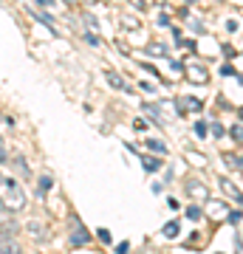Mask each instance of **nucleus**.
I'll return each instance as SVG.
<instances>
[{
    "mask_svg": "<svg viewBox=\"0 0 243 254\" xmlns=\"http://www.w3.org/2000/svg\"><path fill=\"white\" fill-rule=\"evenodd\" d=\"M130 3H133L136 9H144V6H147V0H130Z\"/></svg>",
    "mask_w": 243,
    "mask_h": 254,
    "instance_id": "nucleus-28",
    "label": "nucleus"
},
{
    "mask_svg": "<svg viewBox=\"0 0 243 254\" xmlns=\"http://www.w3.org/2000/svg\"><path fill=\"white\" fill-rule=\"evenodd\" d=\"M51 184H54V181H51L48 175H43V178H40V192H48V190H51Z\"/></svg>",
    "mask_w": 243,
    "mask_h": 254,
    "instance_id": "nucleus-18",
    "label": "nucleus"
},
{
    "mask_svg": "<svg viewBox=\"0 0 243 254\" xmlns=\"http://www.w3.org/2000/svg\"><path fill=\"white\" fill-rule=\"evenodd\" d=\"M187 76L195 82V85H207L209 82V73L204 71V68H198V65H187Z\"/></svg>",
    "mask_w": 243,
    "mask_h": 254,
    "instance_id": "nucleus-5",
    "label": "nucleus"
},
{
    "mask_svg": "<svg viewBox=\"0 0 243 254\" xmlns=\"http://www.w3.org/2000/svg\"><path fill=\"white\" fill-rule=\"evenodd\" d=\"M184 105H189V110H201V102L198 99H181Z\"/></svg>",
    "mask_w": 243,
    "mask_h": 254,
    "instance_id": "nucleus-21",
    "label": "nucleus"
},
{
    "mask_svg": "<svg viewBox=\"0 0 243 254\" xmlns=\"http://www.w3.org/2000/svg\"><path fill=\"white\" fill-rule=\"evenodd\" d=\"M142 167L147 173H156V170L162 167V161H159V158H150V155H142Z\"/></svg>",
    "mask_w": 243,
    "mask_h": 254,
    "instance_id": "nucleus-9",
    "label": "nucleus"
},
{
    "mask_svg": "<svg viewBox=\"0 0 243 254\" xmlns=\"http://www.w3.org/2000/svg\"><path fill=\"white\" fill-rule=\"evenodd\" d=\"M224 161L229 164V167H232L235 173H241V158H238V155H232V153H226V155H224Z\"/></svg>",
    "mask_w": 243,
    "mask_h": 254,
    "instance_id": "nucleus-13",
    "label": "nucleus"
},
{
    "mask_svg": "<svg viewBox=\"0 0 243 254\" xmlns=\"http://www.w3.org/2000/svg\"><path fill=\"white\" fill-rule=\"evenodd\" d=\"M229 223H235V226H238V223H241V212H232V215H229Z\"/></svg>",
    "mask_w": 243,
    "mask_h": 254,
    "instance_id": "nucleus-26",
    "label": "nucleus"
},
{
    "mask_svg": "<svg viewBox=\"0 0 243 254\" xmlns=\"http://www.w3.org/2000/svg\"><path fill=\"white\" fill-rule=\"evenodd\" d=\"M0 232H3V235H11V237L20 232V223L11 218L9 209H3V206H0Z\"/></svg>",
    "mask_w": 243,
    "mask_h": 254,
    "instance_id": "nucleus-3",
    "label": "nucleus"
},
{
    "mask_svg": "<svg viewBox=\"0 0 243 254\" xmlns=\"http://www.w3.org/2000/svg\"><path fill=\"white\" fill-rule=\"evenodd\" d=\"M0 254H20V246L11 235H3L0 232Z\"/></svg>",
    "mask_w": 243,
    "mask_h": 254,
    "instance_id": "nucleus-4",
    "label": "nucleus"
},
{
    "mask_svg": "<svg viewBox=\"0 0 243 254\" xmlns=\"http://www.w3.org/2000/svg\"><path fill=\"white\" fill-rule=\"evenodd\" d=\"M133 127L139 130V133H142V130H147V122H144V119H136V122H133Z\"/></svg>",
    "mask_w": 243,
    "mask_h": 254,
    "instance_id": "nucleus-23",
    "label": "nucleus"
},
{
    "mask_svg": "<svg viewBox=\"0 0 243 254\" xmlns=\"http://www.w3.org/2000/svg\"><path fill=\"white\" fill-rule=\"evenodd\" d=\"M221 190H224L232 200H241V187H238V184H232L229 178H221Z\"/></svg>",
    "mask_w": 243,
    "mask_h": 254,
    "instance_id": "nucleus-6",
    "label": "nucleus"
},
{
    "mask_svg": "<svg viewBox=\"0 0 243 254\" xmlns=\"http://www.w3.org/2000/svg\"><path fill=\"white\" fill-rule=\"evenodd\" d=\"M34 14V20H40V23H45V26L54 31V17H48V14H43V11H31Z\"/></svg>",
    "mask_w": 243,
    "mask_h": 254,
    "instance_id": "nucleus-14",
    "label": "nucleus"
},
{
    "mask_svg": "<svg viewBox=\"0 0 243 254\" xmlns=\"http://www.w3.org/2000/svg\"><path fill=\"white\" fill-rule=\"evenodd\" d=\"M90 243V232L85 229L80 215H71V246H88Z\"/></svg>",
    "mask_w": 243,
    "mask_h": 254,
    "instance_id": "nucleus-2",
    "label": "nucleus"
},
{
    "mask_svg": "<svg viewBox=\"0 0 243 254\" xmlns=\"http://www.w3.org/2000/svg\"><path fill=\"white\" fill-rule=\"evenodd\" d=\"M195 136H198V138L207 136V125H204V122H198V125H195Z\"/></svg>",
    "mask_w": 243,
    "mask_h": 254,
    "instance_id": "nucleus-20",
    "label": "nucleus"
},
{
    "mask_svg": "<svg viewBox=\"0 0 243 254\" xmlns=\"http://www.w3.org/2000/svg\"><path fill=\"white\" fill-rule=\"evenodd\" d=\"M144 144L150 147V150H153V153H159V155H162V153H167V144H164L162 138H147V141H144Z\"/></svg>",
    "mask_w": 243,
    "mask_h": 254,
    "instance_id": "nucleus-10",
    "label": "nucleus"
},
{
    "mask_svg": "<svg viewBox=\"0 0 243 254\" xmlns=\"http://www.w3.org/2000/svg\"><path fill=\"white\" fill-rule=\"evenodd\" d=\"M3 161H9V150L0 144V164H3Z\"/></svg>",
    "mask_w": 243,
    "mask_h": 254,
    "instance_id": "nucleus-25",
    "label": "nucleus"
},
{
    "mask_svg": "<svg viewBox=\"0 0 243 254\" xmlns=\"http://www.w3.org/2000/svg\"><path fill=\"white\" fill-rule=\"evenodd\" d=\"M99 240L102 243H110V232L108 229H99Z\"/></svg>",
    "mask_w": 243,
    "mask_h": 254,
    "instance_id": "nucleus-24",
    "label": "nucleus"
},
{
    "mask_svg": "<svg viewBox=\"0 0 243 254\" xmlns=\"http://www.w3.org/2000/svg\"><path fill=\"white\" fill-rule=\"evenodd\" d=\"M37 3H40V6H51V3H54V0H37Z\"/></svg>",
    "mask_w": 243,
    "mask_h": 254,
    "instance_id": "nucleus-29",
    "label": "nucleus"
},
{
    "mask_svg": "<svg viewBox=\"0 0 243 254\" xmlns=\"http://www.w3.org/2000/svg\"><path fill=\"white\" fill-rule=\"evenodd\" d=\"M85 20H88V26H90V28H96V31H99V23H96V20L90 17V14H88V17H85Z\"/></svg>",
    "mask_w": 243,
    "mask_h": 254,
    "instance_id": "nucleus-27",
    "label": "nucleus"
},
{
    "mask_svg": "<svg viewBox=\"0 0 243 254\" xmlns=\"http://www.w3.org/2000/svg\"><path fill=\"white\" fill-rule=\"evenodd\" d=\"M85 40H88L90 46H102V40H99L96 34H93V31H88V34H85Z\"/></svg>",
    "mask_w": 243,
    "mask_h": 254,
    "instance_id": "nucleus-19",
    "label": "nucleus"
},
{
    "mask_svg": "<svg viewBox=\"0 0 243 254\" xmlns=\"http://www.w3.org/2000/svg\"><path fill=\"white\" fill-rule=\"evenodd\" d=\"M187 3H195V0H187Z\"/></svg>",
    "mask_w": 243,
    "mask_h": 254,
    "instance_id": "nucleus-30",
    "label": "nucleus"
},
{
    "mask_svg": "<svg viewBox=\"0 0 243 254\" xmlns=\"http://www.w3.org/2000/svg\"><path fill=\"white\" fill-rule=\"evenodd\" d=\"M178 232H181V226H178V220H170L167 226H164V237H178Z\"/></svg>",
    "mask_w": 243,
    "mask_h": 254,
    "instance_id": "nucleus-12",
    "label": "nucleus"
},
{
    "mask_svg": "<svg viewBox=\"0 0 243 254\" xmlns=\"http://www.w3.org/2000/svg\"><path fill=\"white\" fill-rule=\"evenodd\" d=\"M26 190L20 187V181L0 173V206L9 209V212H20V209H26Z\"/></svg>",
    "mask_w": 243,
    "mask_h": 254,
    "instance_id": "nucleus-1",
    "label": "nucleus"
},
{
    "mask_svg": "<svg viewBox=\"0 0 243 254\" xmlns=\"http://www.w3.org/2000/svg\"><path fill=\"white\" fill-rule=\"evenodd\" d=\"M229 136H232L235 141H241V125H232V130H229Z\"/></svg>",
    "mask_w": 243,
    "mask_h": 254,
    "instance_id": "nucleus-22",
    "label": "nucleus"
},
{
    "mask_svg": "<svg viewBox=\"0 0 243 254\" xmlns=\"http://www.w3.org/2000/svg\"><path fill=\"white\" fill-rule=\"evenodd\" d=\"M14 167L20 170V175H28V167H26V158H23V155H17V158H14Z\"/></svg>",
    "mask_w": 243,
    "mask_h": 254,
    "instance_id": "nucleus-17",
    "label": "nucleus"
},
{
    "mask_svg": "<svg viewBox=\"0 0 243 254\" xmlns=\"http://www.w3.org/2000/svg\"><path fill=\"white\" fill-rule=\"evenodd\" d=\"M201 215H204V212H201V206H187V218L189 220H201Z\"/></svg>",
    "mask_w": 243,
    "mask_h": 254,
    "instance_id": "nucleus-16",
    "label": "nucleus"
},
{
    "mask_svg": "<svg viewBox=\"0 0 243 254\" xmlns=\"http://www.w3.org/2000/svg\"><path fill=\"white\" fill-rule=\"evenodd\" d=\"M142 110H144V113H150V116H153L156 122H159V125L164 127V116H162V110L156 108V105H142Z\"/></svg>",
    "mask_w": 243,
    "mask_h": 254,
    "instance_id": "nucleus-11",
    "label": "nucleus"
},
{
    "mask_svg": "<svg viewBox=\"0 0 243 254\" xmlns=\"http://www.w3.org/2000/svg\"><path fill=\"white\" fill-rule=\"evenodd\" d=\"M147 54H164L167 57V48H164L162 43H150V46H147Z\"/></svg>",
    "mask_w": 243,
    "mask_h": 254,
    "instance_id": "nucleus-15",
    "label": "nucleus"
},
{
    "mask_svg": "<svg viewBox=\"0 0 243 254\" xmlns=\"http://www.w3.org/2000/svg\"><path fill=\"white\" fill-rule=\"evenodd\" d=\"M187 192H192V198H209V190L201 181H187Z\"/></svg>",
    "mask_w": 243,
    "mask_h": 254,
    "instance_id": "nucleus-7",
    "label": "nucleus"
},
{
    "mask_svg": "<svg viewBox=\"0 0 243 254\" xmlns=\"http://www.w3.org/2000/svg\"><path fill=\"white\" fill-rule=\"evenodd\" d=\"M105 76H108L110 88H116V91H130V88H127V82L122 79V76H119L116 71H108V73H105Z\"/></svg>",
    "mask_w": 243,
    "mask_h": 254,
    "instance_id": "nucleus-8",
    "label": "nucleus"
}]
</instances>
